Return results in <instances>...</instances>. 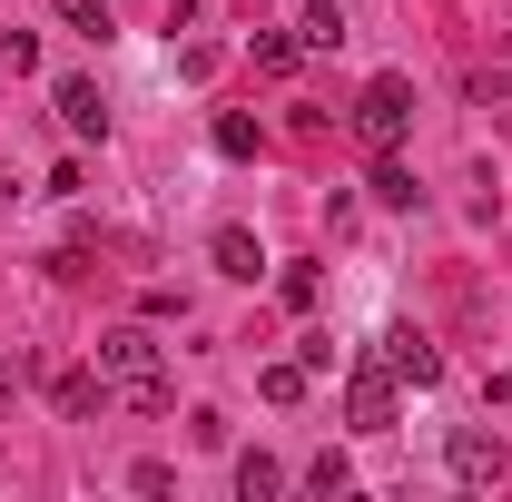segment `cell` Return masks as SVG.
I'll return each mask as SVG.
<instances>
[{
  "instance_id": "5b68a950",
  "label": "cell",
  "mask_w": 512,
  "mask_h": 502,
  "mask_svg": "<svg viewBox=\"0 0 512 502\" xmlns=\"http://www.w3.org/2000/svg\"><path fill=\"white\" fill-rule=\"evenodd\" d=\"M384 375H394V384H434V375H444V355H434V335H414V325H394V335H384Z\"/></svg>"
},
{
  "instance_id": "30bf717a",
  "label": "cell",
  "mask_w": 512,
  "mask_h": 502,
  "mask_svg": "<svg viewBox=\"0 0 512 502\" xmlns=\"http://www.w3.org/2000/svg\"><path fill=\"white\" fill-rule=\"evenodd\" d=\"M296 60H306V40H296V30H256V69H266V79H286Z\"/></svg>"
},
{
  "instance_id": "7a4b0ae2",
  "label": "cell",
  "mask_w": 512,
  "mask_h": 502,
  "mask_svg": "<svg viewBox=\"0 0 512 502\" xmlns=\"http://www.w3.org/2000/svg\"><path fill=\"white\" fill-rule=\"evenodd\" d=\"M404 128H414V79H394V69L365 79V99H355V138L384 158V148H404Z\"/></svg>"
},
{
  "instance_id": "9c48e42d",
  "label": "cell",
  "mask_w": 512,
  "mask_h": 502,
  "mask_svg": "<svg viewBox=\"0 0 512 502\" xmlns=\"http://www.w3.org/2000/svg\"><path fill=\"white\" fill-rule=\"evenodd\" d=\"M286 493V463L276 453H237V502H276Z\"/></svg>"
},
{
  "instance_id": "6da1fadb",
  "label": "cell",
  "mask_w": 512,
  "mask_h": 502,
  "mask_svg": "<svg viewBox=\"0 0 512 502\" xmlns=\"http://www.w3.org/2000/svg\"><path fill=\"white\" fill-rule=\"evenodd\" d=\"M99 375L119 384L138 414H158V404H168V375H158V335H148V325H109V335H99Z\"/></svg>"
},
{
  "instance_id": "8992f818",
  "label": "cell",
  "mask_w": 512,
  "mask_h": 502,
  "mask_svg": "<svg viewBox=\"0 0 512 502\" xmlns=\"http://www.w3.org/2000/svg\"><path fill=\"white\" fill-rule=\"evenodd\" d=\"M60 128H69V138H109V109H99L89 79H60Z\"/></svg>"
},
{
  "instance_id": "8fae6325",
  "label": "cell",
  "mask_w": 512,
  "mask_h": 502,
  "mask_svg": "<svg viewBox=\"0 0 512 502\" xmlns=\"http://www.w3.org/2000/svg\"><path fill=\"white\" fill-rule=\"evenodd\" d=\"M296 40H306V50H345V10H335V0H316V10L296 20Z\"/></svg>"
},
{
  "instance_id": "7c38bea8",
  "label": "cell",
  "mask_w": 512,
  "mask_h": 502,
  "mask_svg": "<svg viewBox=\"0 0 512 502\" xmlns=\"http://www.w3.org/2000/svg\"><path fill=\"white\" fill-rule=\"evenodd\" d=\"M266 404H306V384H316V365H306V355H296V365H266Z\"/></svg>"
},
{
  "instance_id": "e0dca14e",
  "label": "cell",
  "mask_w": 512,
  "mask_h": 502,
  "mask_svg": "<svg viewBox=\"0 0 512 502\" xmlns=\"http://www.w3.org/2000/svg\"><path fill=\"white\" fill-rule=\"evenodd\" d=\"M217 158H256V119L227 109V119H217Z\"/></svg>"
},
{
  "instance_id": "d6986e66",
  "label": "cell",
  "mask_w": 512,
  "mask_h": 502,
  "mask_svg": "<svg viewBox=\"0 0 512 502\" xmlns=\"http://www.w3.org/2000/svg\"><path fill=\"white\" fill-rule=\"evenodd\" d=\"M493 404H512V375H493Z\"/></svg>"
},
{
  "instance_id": "9a60e30c",
  "label": "cell",
  "mask_w": 512,
  "mask_h": 502,
  "mask_svg": "<svg viewBox=\"0 0 512 502\" xmlns=\"http://www.w3.org/2000/svg\"><path fill=\"white\" fill-rule=\"evenodd\" d=\"M306 483L335 502V493H355V463H345V453H316V463H306Z\"/></svg>"
},
{
  "instance_id": "5bb4252c",
  "label": "cell",
  "mask_w": 512,
  "mask_h": 502,
  "mask_svg": "<svg viewBox=\"0 0 512 502\" xmlns=\"http://www.w3.org/2000/svg\"><path fill=\"white\" fill-rule=\"evenodd\" d=\"M50 10H60L79 40H109V0H50Z\"/></svg>"
},
{
  "instance_id": "277c9868",
  "label": "cell",
  "mask_w": 512,
  "mask_h": 502,
  "mask_svg": "<svg viewBox=\"0 0 512 502\" xmlns=\"http://www.w3.org/2000/svg\"><path fill=\"white\" fill-rule=\"evenodd\" d=\"M444 463H453V483H473V493H493V483L512 473V453H503L493 434H473V424H463V434L444 443Z\"/></svg>"
},
{
  "instance_id": "3957f363",
  "label": "cell",
  "mask_w": 512,
  "mask_h": 502,
  "mask_svg": "<svg viewBox=\"0 0 512 502\" xmlns=\"http://www.w3.org/2000/svg\"><path fill=\"white\" fill-rule=\"evenodd\" d=\"M345 424H355V434H384V424H394V375H384V355L345 375Z\"/></svg>"
},
{
  "instance_id": "ba28073f",
  "label": "cell",
  "mask_w": 512,
  "mask_h": 502,
  "mask_svg": "<svg viewBox=\"0 0 512 502\" xmlns=\"http://www.w3.org/2000/svg\"><path fill=\"white\" fill-rule=\"evenodd\" d=\"M50 394H60V414H69V424H89V414L109 404V375L89 365V375H60V384H50Z\"/></svg>"
},
{
  "instance_id": "2e32d148",
  "label": "cell",
  "mask_w": 512,
  "mask_h": 502,
  "mask_svg": "<svg viewBox=\"0 0 512 502\" xmlns=\"http://www.w3.org/2000/svg\"><path fill=\"white\" fill-rule=\"evenodd\" d=\"M276 296H286V306L306 315V306H316V296H325V276H316V266H286V276H276Z\"/></svg>"
},
{
  "instance_id": "4fadbf2b",
  "label": "cell",
  "mask_w": 512,
  "mask_h": 502,
  "mask_svg": "<svg viewBox=\"0 0 512 502\" xmlns=\"http://www.w3.org/2000/svg\"><path fill=\"white\" fill-rule=\"evenodd\" d=\"M375 197H384V207H414V197H424V188H414V168H404L394 148L375 158Z\"/></svg>"
},
{
  "instance_id": "ac0fdd59",
  "label": "cell",
  "mask_w": 512,
  "mask_h": 502,
  "mask_svg": "<svg viewBox=\"0 0 512 502\" xmlns=\"http://www.w3.org/2000/svg\"><path fill=\"white\" fill-rule=\"evenodd\" d=\"M128 493L158 502V493H178V473H168V463H128Z\"/></svg>"
},
{
  "instance_id": "52a82bcc",
  "label": "cell",
  "mask_w": 512,
  "mask_h": 502,
  "mask_svg": "<svg viewBox=\"0 0 512 502\" xmlns=\"http://www.w3.org/2000/svg\"><path fill=\"white\" fill-rule=\"evenodd\" d=\"M207 256H217V276H237V286H256V276H266V256H256L247 227H217V237H207Z\"/></svg>"
}]
</instances>
